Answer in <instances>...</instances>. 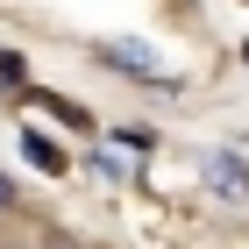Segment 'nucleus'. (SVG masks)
I'll return each instance as SVG.
<instances>
[{"mask_svg":"<svg viewBox=\"0 0 249 249\" xmlns=\"http://www.w3.org/2000/svg\"><path fill=\"white\" fill-rule=\"evenodd\" d=\"M0 86H29V64H21V50H0Z\"/></svg>","mask_w":249,"mask_h":249,"instance_id":"423d86ee","label":"nucleus"},{"mask_svg":"<svg viewBox=\"0 0 249 249\" xmlns=\"http://www.w3.org/2000/svg\"><path fill=\"white\" fill-rule=\"evenodd\" d=\"M199 178H207L213 199H249V164H242L235 150H213L207 164H199Z\"/></svg>","mask_w":249,"mask_h":249,"instance_id":"f03ea898","label":"nucleus"},{"mask_svg":"<svg viewBox=\"0 0 249 249\" xmlns=\"http://www.w3.org/2000/svg\"><path fill=\"white\" fill-rule=\"evenodd\" d=\"M86 171H93L100 185H128L135 164H128V157H114V150H93V157H86Z\"/></svg>","mask_w":249,"mask_h":249,"instance_id":"20e7f679","label":"nucleus"},{"mask_svg":"<svg viewBox=\"0 0 249 249\" xmlns=\"http://www.w3.org/2000/svg\"><path fill=\"white\" fill-rule=\"evenodd\" d=\"M93 57L107 64V71H128L135 86H164V93H171L178 78L164 71V57H157L150 43H135V36H114V43H93Z\"/></svg>","mask_w":249,"mask_h":249,"instance_id":"f257e3e1","label":"nucleus"},{"mask_svg":"<svg viewBox=\"0 0 249 249\" xmlns=\"http://www.w3.org/2000/svg\"><path fill=\"white\" fill-rule=\"evenodd\" d=\"M43 249H78V242H43Z\"/></svg>","mask_w":249,"mask_h":249,"instance_id":"1a4fd4ad","label":"nucleus"},{"mask_svg":"<svg viewBox=\"0 0 249 249\" xmlns=\"http://www.w3.org/2000/svg\"><path fill=\"white\" fill-rule=\"evenodd\" d=\"M21 150H29V164H36V171H50V178H64V171H71V157H64L50 135H29Z\"/></svg>","mask_w":249,"mask_h":249,"instance_id":"7ed1b4c3","label":"nucleus"},{"mask_svg":"<svg viewBox=\"0 0 249 249\" xmlns=\"http://www.w3.org/2000/svg\"><path fill=\"white\" fill-rule=\"evenodd\" d=\"M43 107H50L57 121H71V128H93V114H86V107H71V100H43Z\"/></svg>","mask_w":249,"mask_h":249,"instance_id":"0eeeda50","label":"nucleus"},{"mask_svg":"<svg viewBox=\"0 0 249 249\" xmlns=\"http://www.w3.org/2000/svg\"><path fill=\"white\" fill-rule=\"evenodd\" d=\"M0 213H15V178L0 171Z\"/></svg>","mask_w":249,"mask_h":249,"instance_id":"6e6552de","label":"nucleus"},{"mask_svg":"<svg viewBox=\"0 0 249 249\" xmlns=\"http://www.w3.org/2000/svg\"><path fill=\"white\" fill-rule=\"evenodd\" d=\"M114 142H128V150L142 157V150H157V128H142V121H128V128H114Z\"/></svg>","mask_w":249,"mask_h":249,"instance_id":"39448f33","label":"nucleus"}]
</instances>
